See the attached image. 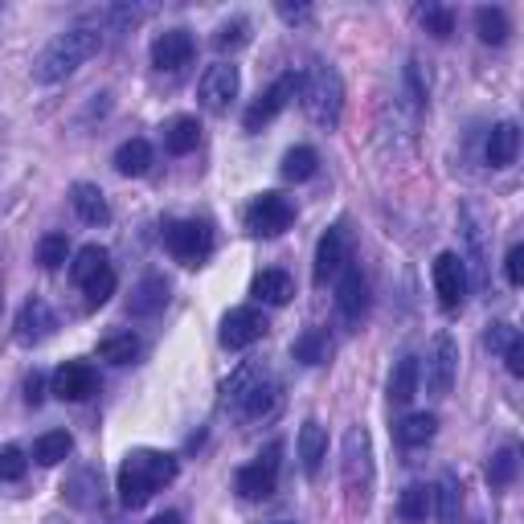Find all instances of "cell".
<instances>
[{
  "label": "cell",
  "mask_w": 524,
  "mask_h": 524,
  "mask_svg": "<svg viewBox=\"0 0 524 524\" xmlns=\"http://www.w3.org/2000/svg\"><path fill=\"white\" fill-rule=\"evenodd\" d=\"M181 463L164 451H131L119 467V504L123 508H144L160 488L177 479Z\"/></svg>",
  "instance_id": "1"
},
{
  "label": "cell",
  "mask_w": 524,
  "mask_h": 524,
  "mask_svg": "<svg viewBox=\"0 0 524 524\" xmlns=\"http://www.w3.org/2000/svg\"><path fill=\"white\" fill-rule=\"evenodd\" d=\"M99 46H103V33L99 29H86V25H78V29H66V33H58L46 50L37 54V62H33V78L41 82V86H54V82H62V78H70L78 66H86L95 54H99Z\"/></svg>",
  "instance_id": "2"
},
{
  "label": "cell",
  "mask_w": 524,
  "mask_h": 524,
  "mask_svg": "<svg viewBox=\"0 0 524 524\" xmlns=\"http://www.w3.org/2000/svg\"><path fill=\"white\" fill-rule=\"evenodd\" d=\"M299 95H303V111H308L320 127H336L340 111H344V82L336 74V66L328 62H312L299 78Z\"/></svg>",
  "instance_id": "3"
},
{
  "label": "cell",
  "mask_w": 524,
  "mask_h": 524,
  "mask_svg": "<svg viewBox=\"0 0 524 524\" xmlns=\"http://www.w3.org/2000/svg\"><path fill=\"white\" fill-rule=\"evenodd\" d=\"M340 475H344V488L353 496V504H369L373 492V443H369V430L365 426H348L344 430V443H340Z\"/></svg>",
  "instance_id": "4"
},
{
  "label": "cell",
  "mask_w": 524,
  "mask_h": 524,
  "mask_svg": "<svg viewBox=\"0 0 524 524\" xmlns=\"http://www.w3.org/2000/svg\"><path fill=\"white\" fill-rule=\"evenodd\" d=\"M295 222V205L283 193H258L246 209V230L258 238H275Z\"/></svg>",
  "instance_id": "5"
},
{
  "label": "cell",
  "mask_w": 524,
  "mask_h": 524,
  "mask_svg": "<svg viewBox=\"0 0 524 524\" xmlns=\"http://www.w3.org/2000/svg\"><path fill=\"white\" fill-rule=\"evenodd\" d=\"M164 246H168V254L177 262L197 267V262H205L209 250H213V230L205 222H172L164 230Z\"/></svg>",
  "instance_id": "6"
},
{
  "label": "cell",
  "mask_w": 524,
  "mask_h": 524,
  "mask_svg": "<svg viewBox=\"0 0 524 524\" xmlns=\"http://www.w3.org/2000/svg\"><path fill=\"white\" fill-rule=\"evenodd\" d=\"M279 455H283V447L271 443L254 463H246V467L238 471L234 488H238L242 500H267V496L275 492V484H279Z\"/></svg>",
  "instance_id": "7"
},
{
  "label": "cell",
  "mask_w": 524,
  "mask_h": 524,
  "mask_svg": "<svg viewBox=\"0 0 524 524\" xmlns=\"http://www.w3.org/2000/svg\"><path fill=\"white\" fill-rule=\"evenodd\" d=\"M348 262H353V238H348V226L344 222H336V226H328V234L320 238V246H316V262H312V279L316 283H328V279H336Z\"/></svg>",
  "instance_id": "8"
},
{
  "label": "cell",
  "mask_w": 524,
  "mask_h": 524,
  "mask_svg": "<svg viewBox=\"0 0 524 524\" xmlns=\"http://www.w3.org/2000/svg\"><path fill=\"white\" fill-rule=\"evenodd\" d=\"M455 373H459V344L451 332H439L430 344V357H426V385L430 393L447 398L451 385H455Z\"/></svg>",
  "instance_id": "9"
},
{
  "label": "cell",
  "mask_w": 524,
  "mask_h": 524,
  "mask_svg": "<svg viewBox=\"0 0 524 524\" xmlns=\"http://www.w3.org/2000/svg\"><path fill=\"white\" fill-rule=\"evenodd\" d=\"M238 86H242V74H238V66L234 62H217V66H209L205 74H201V107L205 111H213V115H222L234 99H238Z\"/></svg>",
  "instance_id": "10"
},
{
  "label": "cell",
  "mask_w": 524,
  "mask_h": 524,
  "mask_svg": "<svg viewBox=\"0 0 524 524\" xmlns=\"http://www.w3.org/2000/svg\"><path fill=\"white\" fill-rule=\"evenodd\" d=\"M267 316H262L258 308H230L222 316V332H217V340H222V348H230V353H238V348H250L254 340L267 336Z\"/></svg>",
  "instance_id": "11"
},
{
  "label": "cell",
  "mask_w": 524,
  "mask_h": 524,
  "mask_svg": "<svg viewBox=\"0 0 524 524\" xmlns=\"http://www.w3.org/2000/svg\"><path fill=\"white\" fill-rule=\"evenodd\" d=\"M434 291H439V303L447 312H455L467 299V262L455 250H443L434 258Z\"/></svg>",
  "instance_id": "12"
},
{
  "label": "cell",
  "mask_w": 524,
  "mask_h": 524,
  "mask_svg": "<svg viewBox=\"0 0 524 524\" xmlns=\"http://www.w3.org/2000/svg\"><path fill=\"white\" fill-rule=\"evenodd\" d=\"M365 308H369V283H365L357 262H348V267L336 275V312H340L344 324H361Z\"/></svg>",
  "instance_id": "13"
},
{
  "label": "cell",
  "mask_w": 524,
  "mask_h": 524,
  "mask_svg": "<svg viewBox=\"0 0 524 524\" xmlns=\"http://www.w3.org/2000/svg\"><path fill=\"white\" fill-rule=\"evenodd\" d=\"M295 91H299V78H295V74H283L279 82H271L267 91L258 95V103L246 111L242 127H246V131H262V127H267V123H271V119H275V115L291 103V95H295Z\"/></svg>",
  "instance_id": "14"
},
{
  "label": "cell",
  "mask_w": 524,
  "mask_h": 524,
  "mask_svg": "<svg viewBox=\"0 0 524 524\" xmlns=\"http://www.w3.org/2000/svg\"><path fill=\"white\" fill-rule=\"evenodd\" d=\"M193 33L189 29H164L156 41H152V66L156 70H181L193 62Z\"/></svg>",
  "instance_id": "15"
},
{
  "label": "cell",
  "mask_w": 524,
  "mask_h": 524,
  "mask_svg": "<svg viewBox=\"0 0 524 524\" xmlns=\"http://www.w3.org/2000/svg\"><path fill=\"white\" fill-rule=\"evenodd\" d=\"M58 328V316L46 299H29L25 308L17 312V340L21 344H41V340H50Z\"/></svg>",
  "instance_id": "16"
},
{
  "label": "cell",
  "mask_w": 524,
  "mask_h": 524,
  "mask_svg": "<svg viewBox=\"0 0 524 524\" xmlns=\"http://www.w3.org/2000/svg\"><path fill=\"white\" fill-rule=\"evenodd\" d=\"M95 385H99V377H95V369L86 361H66L54 373V393L62 402H86L95 393Z\"/></svg>",
  "instance_id": "17"
},
{
  "label": "cell",
  "mask_w": 524,
  "mask_h": 524,
  "mask_svg": "<svg viewBox=\"0 0 524 524\" xmlns=\"http://www.w3.org/2000/svg\"><path fill=\"white\" fill-rule=\"evenodd\" d=\"M70 205H74V213L82 217L86 226H103L107 217H111V205H107L103 189H99V185H86V181H78V185L70 189Z\"/></svg>",
  "instance_id": "18"
},
{
  "label": "cell",
  "mask_w": 524,
  "mask_h": 524,
  "mask_svg": "<svg viewBox=\"0 0 524 524\" xmlns=\"http://www.w3.org/2000/svg\"><path fill=\"white\" fill-rule=\"evenodd\" d=\"M324 455H328V430L316 418H308V422L299 426V463H303V471L316 475L320 463H324Z\"/></svg>",
  "instance_id": "19"
},
{
  "label": "cell",
  "mask_w": 524,
  "mask_h": 524,
  "mask_svg": "<svg viewBox=\"0 0 524 524\" xmlns=\"http://www.w3.org/2000/svg\"><path fill=\"white\" fill-rule=\"evenodd\" d=\"M516 152H520V127L512 119L496 123L492 136H488V164L492 168H508V164H516Z\"/></svg>",
  "instance_id": "20"
},
{
  "label": "cell",
  "mask_w": 524,
  "mask_h": 524,
  "mask_svg": "<svg viewBox=\"0 0 524 524\" xmlns=\"http://www.w3.org/2000/svg\"><path fill=\"white\" fill-rule=\"evenodd\" d=\"M168 303V283L160 279V275H148V279H140L136 283V291H131V316H156L160 308Z\"/></svg>",
  "instance_id": "21"
},
{
  "label": "cell",
  "mask_w": 524,
  "mask_h": 524,
  "mask_svg": "<svg viewBox=\"0 0 524 524\" xmlns=\"http://www.w3.org/2000/svg\"><path fill=\"white\" fill-rule=\"evenodd\" d=\"M197 144H201V123H197L193 115H177V119L164 127V148H168L172 156H189Z\"/></svg>",
  "instance_id": "22"
},
{
  "label": "cell",
  "mask_w": 524,
  "mask_h": 524,
  "mask_svg": "<svg viewBox=\"0 0 524 524\" xmlns=\"http://www.w3.org/2000/svg\"><path fill=\"white\" fill-rule=\"evenodd\" d=\"M262 381H271V377H267V365H242V369L226 381V406H230V410H242L246 398H250V393H254Z\"/></svg>",
  "instance_id": "23"
},
{
  "label": "cell",
  "mask_w": 524,
  "mask_h": 524,
  "mask_svg": "<svg viewBox=\"0 0 524 524\" xmlns=\"http://www.w3.org/2000/svg\"><path fill=\"white\" fill-rule=\"evenodd\" d=\"M418 377H422L418 357H402L398 365H393V373H389V402L406 406V402L414 398V393H418Z\"/></svg>",
  "instance_id": "24"
},
{
  "label": "cell",
  "mask_w": 524,
  "mask_h": 524,
  "mask_svg": "<svg viewBox=\"0 0 524 524\" xmlns=\"http://www.w3.org/2000/svg\"><path fill=\"white\" fill-rule=\"evenodd\" d=\"M291 357H295L299 365H324V361L332 357V340H328V332H324V328H308L303 336H295Z\"/></svg>",
  "instance_id": "25"
},
{
  "label": "cell",
  "mask_w": 524,
  "mask_h": 524,
  "mask_svg": "<svg viewBox=\"0 0 524 524\" xmlns=\"http://www.w3.org/2000/svg\"><path fill=\"white\" fill-rule=\"evenodd\" d=\"M434 430H439V418L434 414H406L398 426H393V439L402 447H426L434 439Z\"/></svg>",
  "instance_id": "26"
},
{
  "label": "cell",
  "mask_w": 524,
  "mask_h": 524,
  "mask_svg": "<svg viewBox=\"0 0 524 524\" xmlns=\"http://www.w3.org/2000/svg\"><path fill=\"white\" fill-rule=\"evenodd\" d=\"M398 516H402L406 524H426V520L434 516V488L410 484V488L402 492V500H398Z\"/></svg>",
  "instance_id": "27"
},
{
  "label": "cell",
  "mask_w": 524,
  "mask_h": 524,
  "mask_svg": "<svg viewBox=\"0 0 524 524\" xmlns=\"http://www.w3.org/2000/svg\"><path fill=\"white\" fill-rule=\"evenodd\" d=\"M475 33L484 46H504L512 25H508V13L496 9V5H484V9H475Z\"/></svg>",
  "instance_id": "28"
},
{
  "label": "cell",
  "mask_w": 524,
  "mask_h": 524,
  "mask_svg": "<svg viewBox=\"0 0 524 524\" xmlns=\"http://www.w3.org/2000/svg\"><path fill=\"white\" fill-rule=\"evenodd\" d=\"M254 295L262 303H271V308H283V303H291V295H295V283H291L287 271H262L254 279Z\"/></svg>",
  "instance_id": "29"
},
{
  "label": "cell",
  "mask_w": 524,
  "mask_h": 524,
  "mask_svg": "<svg viewBox=\"0 0 524 524\" xmlns=\"http://www.w3.org/2000/svg\"><path fill=\"white\" fill-rule=\"evenodd\" d=\"M115 168L123 172V177H144V172L152 168V144H148V140H127V144H119Z\"/></svg>",
  "instance_id": "30"
},
{
  "label": "cell",
  "mask_w": 524,
  "mask_h": 524,
  "mask_svg": "<svg viewBox=\"0 0 524 524\" xmlns=\"http://www.w3.org/2000/svg\"><path fill=\"white\" fill-rule=\"evenodd\" d=\"M70 451H74L70 430H50V434H41V439L33 443V459H37L41 467H58Z\"/></svg>",
  "instance_id": "31"
},
{
  "label": "cell",
  "mask_w": 524,
  "mask_h": 524,
  "mask_svg": "<svg viewBox=\"0 0 524 524\" xmlns=\"http://www.w3.org/2000/svg\"><path fill=\"white\" fill-rule=\"evenodd\" d=\"M316 168H320V156H316V148H308V144L291 148V152L283 156V164H279L283 181H312Z\"/></svg>",
  "instance_id": "32"
},
{
  "label": "cell",
  "mask_w": 524,
  "mask_h": 524,
  "mask_svg": "<svg viewBox=\"0 0 524 524\" xmlns=\"http://www.w3.org/2000/svg\"><path fill=\"white\" fill-rule=\"evenodd\" d=\"M99 357L111 361V365H131V361L140 357V340H136V332H115V336H107V340L99 344Z\"/></svg>",
  "instance_id": "33"
},
{
  "label": "cell",
  "mask_w": 524,
  "mask_h": 524,
  "mask_svg": "<svg viewBox=\"0 0 524 524\" xmlns=\"http://www.w3.org/2000/svg\"><path fill=\"white\" fill-rule=\"evenodd\" d=\"M103 267H111V262H107V250H103V246H82V250L74 254V267H70V275H74V283L82 287V283H91Z\"/></svg>",
  "instance_id": "34"
},
{
  "label": "cell",
  "mask_w": 524,
  "mask_h": 524,
  "mask_svg": "<svg viewBox=\"0 0 524 524\" xmlns=\"http://www.w3.org/2000/svg\"><path fill=\"white\" fill-rule=\"evenodd\" d=\"M434 500H439V520L443 524H455L459 520V504H463V488H459V479L447 475L439 488H434Z\"/></svg>",
  "instance_id": "35"
},
{
  "label": "cell",
  "mask_w": 524,
  "mask_h": 524,
  "mask_svg": "<svg viewBox=\"0 0 524 524\" xmlns=\"http://www.w3.org/2000/svg\"><path fill=\"white\" fill-rule=\"evenodd\" d=\"M66 258H70V238L66 234H46V238L37 242V262L46 271H58Z\"/></svg>",
  "instance_id": "36"
},
{
  "label": "cell",
  "mask_w": 524,
  "mask_h": 524,
  "mask_svg": "<svg viewBox=\"0 0 524 524\" xmlns=\"http://www.w3.org/2000/svg\"><path fill=\"white\" fill-rule=\"evenodd\" d=\"M418 17H422L426 33H430V37H439V41H447V37L455 33V13H451L447 5H422Z\"/></svg>",
  "instance_id": "37"
},
{
  "label": "cell",
  "mask_w": 524,
  "mask_h": 524,
  "mask_svg": "<svg viewBox=\"0 0 524 524\" xmlns=\"http://www.w3.org/2000/svg\"><path fill=\"white\" fill-rule=\"evenodd\" d=\"M516 467H520L516 447H500V451L492 455V463H488V479H492L496 488H508L512 479H516Z\"/></svg>",
  "instance_id": "38"
},
{
  "label": "cell",
  "mask_w": 524,
  "mask_h": 524,
  "mask_svg": "<svg viewBox=\"0 0 524 524\" xmlns=\"http://www.w3.org/2000/svg\"><path fill=\"white\" fill-rule=\"evenodd\" d=\"M95 492H99V475H95V471H78L70 484H66V496H70V504H78V508H91V504H95Z\"/></svg>",
  "instance_id": "39"
},
{
  "label": "cell",
  "mask_w": 524,
  "mask_h": 524,
  "mask_svg": "<svg viewBox=\"0 0 524 524\" xmlns=\"http://www.w3.org/2000/svg\"><path fill=\"white\" fill-rule=\"evenodd\" d=\"M275 410V381H262L254 393H250V398H246V406L238 410L242 418H267Z\"/></svg>",
  "instance_id": "40"
},
{
  "label": "cell",
  "mask_w": 524,
  "mask_h": 524,
  "mask_svg": "<svg viewBox=\"0 0 524 524\" xmlns=\"http://www.w3.org/2000/svg\"><path fill=\"white\" fill-rule=\"evenodd\" d=\"M246 37H250V21H246V17H234V21H226L222 29H217L213 46H217V50H238V46H246Z\"/></svg>",
  "instance_id": "41"
},
{
  "label": "cell",
  "mask_w": 524,
  "mask_h": 524,
  "mask_svg": "<svg viewBox=\"0 0 524 524\" xmlns=\"http://www.w3.org/2000/svg\"><path fill=\"white\" fill-rule=\"evenodd\" d=\"M82 291H86V303H91V308H99V303H107V299L115 295V271L103 267L91 283H82Z\"/></svg>",
  "instance_id": "42"
},
{
  "label": "cell",
  "mask_w": 524,
  "mask_h": 524,
  "mask_svg": "<svg viewBox=\"0 0 524 524\" xmlns=\"http://www.w3.org/2000/svg\"><path fill=\"white\" fill-rule=\"evenodd\" d=\"M25 467H29V459H25V451H21V447H0V479H5V484L21 479V475H25Z\"/></svg>",
  "instance_id": "43"
},
{
  "label": "cell",
  "mask_w": 524,
  "mask_h": 524,
  "mask_svg": "<svg viewBox=\"0 0 524 524\" xmlns=\"http://www.w3.org/2000/svg\"><path fill=\"white\" fill-rule=\"evenodd\" d=\"M516 340H520V332H516L512 324H504V320H500V324H492V328H488V336H484V344L492 348V353H508V348H512Z\"/></svg>",
  "instance_id": "44"
},
{
  "label": "cell",
  "mask_w": 524,
  "mask_h": 524,
  "mask_svg": "<svg viewBox=\"0 0 524 524\" xmlns=\"http://www.w3.org/2000/svg\"><path fill=\"white\" fill-rule=\"evenodd\" d=\"M504 275H508L512 287L524 283V246H512V250H508V258H504Z\"/></svg>",
  "instance_id": "45"
},
{
  "label": "cell",
  "mask_w": 524,
  "mask_h": 524,
  "mask_svg": "<svg viewBox=\"0 0 524 524\" xmlns=\"http://www.w3.org/2000/svg\"><path fill=\"white\" fill-rule=\"evenodd\" d=\"M25 402H29V406H41V402H46V377H41V373L25 377Z\"/></svg>",
  "instance_id": "46"
},
{
  "label": "cell",
  "mask_w": 524,
  "mask_h": 524,
  "mask_svg": "<svg viewBox=\"0 0 524 524\" xmlns=\"http://www.w3.org/2000/svg\"><path fill=\"white\" fill-rule=\"evenodd\" d=\"M504 365H508V373L512 377H524V340H516L508 353H504Z\"/></svg>",
  "instance_id": "47"
},
{
  "label": "cell",
  "mask_w": 524,
  "mask_h": 524,
  "mask_svg": "<svg viewBox=\"0 0 524 524\" xmlns=\"http://www.w3.org/2000/svg\"><path fill=\"white\" fill-rule=\"evenodd\" d=\"M308 13H312L308 5H295V9H291V5H279V17H287V21H303Z\"/></svg>",
  "instance_id": "48"
},
{
  "label": "cell",
  "mask_w": 524,
  "mask_h": 524,
  "mask_svg": "<svg viewBox=\"0 0 524 524\" xmlns=\"http://www.w3.org/2000/svg\"><path fill=\"white\" fill-rule=\"evenodd\" d=\"M152 524H181V512H160Z\"/></svg>",
  "instance_id": "49"
},
{
  "label": "cell",
  "mask_w": 524,
  "mask_h": 524,
  "mask_svg": "<svg viewBox=\"0 0 524 524\" xmlns=\"http://www.w3.org/2000/svg\"><path fill=\"white\" fill-rule=\"evenodd\" d=\"M275 524H291V520H275Z\"/></svg>",
  "instance_id": "50"
}]
</instances>
